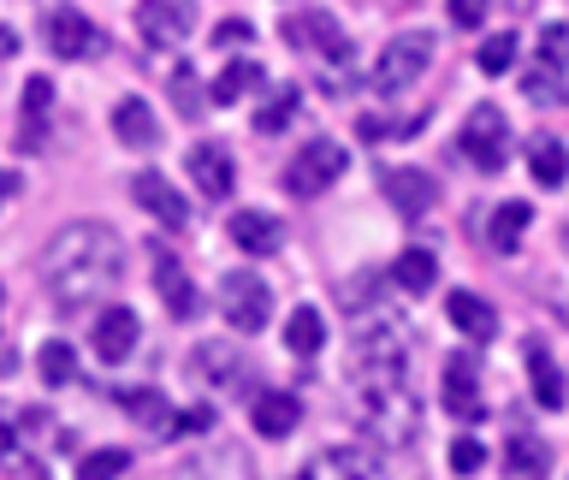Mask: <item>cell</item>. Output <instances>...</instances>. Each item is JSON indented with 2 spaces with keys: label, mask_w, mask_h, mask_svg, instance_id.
Here are the masks:
<instances>
[{
  "label": "cell",
  "mask_w": 569,
  "mask_h": 480,
  "mask_svg": "<svg viewBox=\"0 0 569 480\" xmlns=\"http://www.w3.org/2000/svg\"><path fill=\"white\" fill-rule=\"evenodd\" d=\"M350 380H356V416L380 444L403 451L421 433V398L409 386V327L398 314L368 320L350 356Z\"/></svg>",
  "instance_id": "6da1fadb"
},
{
  "label": "cell",
  "mask_w": 569,
  "mask_h": 480,
  "mask_svg": "<svg viewBox=\"0 0 569 480\" xmlns=\"http://www.w3.org/2000/svg\"><path fill=\"white\" fill-rule=\"evenodd\" d=\"M124 273V243L113 226H96V220H71L48 238L42 249V279L60 309H83L96 302L101 291H113Z\"/></svg>",
  "instance_id": "7a4b0ae2"
},
{
  "label": "cell",
  "mask_w": 569,
  "mask_h": 480,
  "mask_svg": "<svg viewBox=\"0 0 569 480\" xmlns=\"http://www.w3.org/2000/svg\"><path fill=\"white\" fill-rule=\"evenodd\" d=\"M427 60H433V36H427V30H403V36H391V42L380 48L368 83L380 89V96H403V89L427 71Z\"/></svg>",
  "instance_id": "3957f363"
},
{
  "label": "cell",
  "mask_w": 569,
  "mask_h": 480,
  "mask_svg": "<svg viewBox=\"0 0 569 480\" xmlns=\"http://www.w3.org/2000/svg\"><path fill=\"white\" fill-rule=\"evenodd\" d=\"M345 167H350V154L338 149V142L315 137V142H302V149L284 160V190L291 196H327L338 178H345Z\"/></svg>",
  "instance_id": "277c9868"
},
{
  "label": "cell",
  "mask_w": 569,
  "mask_h": 480,
  "mask_svg": "<svg viewBox=\"0 0 569 480\" xmlns=\"http://www.w3.org/2000/svg\"><path fill=\"white\" fill-rule=\"evenodd\" d=\"M457 149L469 154L475 172H505L510 167V124H505V113H498L492 101H480L475 113H469V124H462Z\"/></svg>",
  "instance_id": "5b68a950"
},
{
  "label": "cell",
  "mask_w": 569,
  "mask_h": 480,
  "mask_svg": "<svg viewBox=\"0 0 569 480\" xmlns=\"http://www.w3.org/2000/svg\"><path fill=\"white\" fill-rule=\"evenodd\" d=\"M279 36L291 48H302V53H315V60H332V66H345L350 60V36L332 24V12H320V7H302V12H291L279 24Z\"/></svg>",
  "instance_id": "8992f818"
},
{
  "label": "cell",
  "mask_w": 569,
  "mask_h": 480,
  "mask_svg": "<svg viewBox=\"0 0 569 480\" xmlns=\"http://www.w3.org/2000/svg\"><path fill=\"white\" fill-rule=\"evenodd\" d=\"M220 309H226V320L238 332H261L267 320H273V291H267V279H256V273H231L226 284H220Z\"/></svg>",
  "instance_id": "52a82bcc"
},
{
  "label": "cell",
  "mask_w": 569,
  "mask_h": 480,
  "mask_svg": "<svg viewBox=\"0 0 569 480\" xmlns=\"http://www.w3.org/2000/svg\"><path fill=\"white\" fill-rule=\"evenodd\" d=\"M137 30L154 48H178L196 30V0H137Z\"/></svg>",
  "instance_id": "ba28073f"
},
{
  "label": "cell",
  "mask_w": 569,
  "mask_h": 480,
  "mask_svg": "<svg viewBox=\"0 0 569 480\" xmlns=\"http://www.w3.org/2000/svg\"><path fill=\"white\" fill-rule=\"evenodd\" d=\"M42 36H48V53H60V60H89V53H101V30L89 24L78 7H53L42 18Z\"/></svg>",
  "instance_id": "9c48e42d"
},
{
  "label": "cell",
  "mask_w": 569,
  "mask_h": 480,
  "mask_svg": "<svg viewBox=\"0 0 569 480\" xmlns=\"http://www.w3.org/2000/svg\"><path fill=\"white\" fill-rule=\"evenodd\" d=\"M445 409H451L457 421H480V416H487V398H480L475 356H451V362H445Z\"/></svg>",
  "instance_id": "30bf717a"
},
{
  "label": "cell",
  "mask_w": 569,
  "mask_h": 480,
  "mask_svg": "<svg viewBox=\"0 0 569 480\" xmlns=\"http://www.w3.org/2000/svg\"><path fill=\"white\" fill-rule=\"evenodd\" d=\"M154 284H160V302H167V314L190 320L196 309H202V297H196V284L184 273V261L172 256V249H154Z\"/></svg>",
  "instance_id": "8fae6325"
},
{
  "label": "cell",
  "mask_w": 569,
  "mask_h": 480,
  "mask_svg": "<svg viewBox=\"0 0 569 480\" xmlns=\"http://www.w3.org/2000/svg\"><path fill=\"white\" fill-rule=\"evenodd\" d=\"M380 190L391 196V208H398L403 213V220H421V213L427 208H433V178H427L421 167H391L386 178H380Z\"/></svg>",
  "instance_id": "7c38bea8"
},
{
  "label": "cell",
  "mask_w": 569,
  "mask_h": 480,
  "mask_svg": "<svg viewBox=\"0 0 569 480\" xmlns=\"http://www.w3.org/2000/svg\"><path fill=\"white\" fill-rule=\"evenodd\" d=\"M190 184L202 190V196H231V184H238V167H231V154L220 149V142H196L190 149Z\"/></svg>",
  "instance_id": "4fadbf2b"
},
{
  "label": "cell",
  "mask_w": 569,
  "mask_h": 480,
  "mask_svg": "<svg viewBox=\"0 0 569 480\" xmlns=\"http://www.w3.org/2000/svg\"><path fill=\"white\" fill-rule=\"evenodd\" d=\"M131 196H137V208H149V213H154V220L167 226V231H178V226L190 220V202H184V196H178V190H172L160 172H137Z\"/></svg>",
  "instance_id": "5bb4252c"
},
{
  "label": "cell",
  "mask_w": 569,
  "mask_h": 480,
  "mask_svg": "<svg viewBox=\"0 0 569 480\" xmlns=\"http://www.w3.org/2000/svg\"><path fill=\"white\" fill-rule=\"evenodd\" d=\"M226 238L243 249V256H273V249L284 243V231H279V220L273 213H256V208H238L226 220Z\"/></svg>",
  "instance_id": "9a60e30c"
},
{
  "label": "cell",
  "mask_w": 569,
  "mask_h": 480,
  "mask_svg": "<svg viewBox=\"0 0 569 480\" xmlns=\"http://www.w3.org/2000/svg\"><path fill=\"white\" fill-rule=\"evenodd\" d=\"M302 480H386V474H380V462H373L362 444H338V451H320L315 469Z\"/></svg>",
  "instance_id": "2e32d148"
},
{
  "label": "cell",
  "mask_w": 569,
  "mask_h": 480,
  "mask_svg": "<svg viewBox=\"0 0 569 480\" xmlns=\"http://www.w3.org/2000/svg\"><path fill=\"white\" fill-rule=\"evenodd\" d=\"M445 314H451V327L462 338H475V344H487V338H498V309L487 297L475 291H451V302H445Z\"/></svg>",
  "instance_id": "e0dca14e"
},
{
  "label": "cell",
  "mask_w": 569,
  "mask_h": 480,
  "mask_svg": "<svg viewBox=\"0 0 569 480\" xmlns=\"http://www.w3.org/2000/svg\"><path fill=\"white\" fill-rule=\"evenodd\" d=\"M551 474V451L540 433H510L505 439V480H546Z\"/></svg>",
  "instance_id": "ac0fdd59"
},
{
  "label": "cell",
  "mask_w": 569,
  "mask_h": 480,
  "mask_svg": "<svg viewBox=\"0 0 569 480\" xmlns=\"http://www.w3.org/2000/svg\"><path fill=\"white\" fill-rule=\"evenodd\" d=\"M249 421H256L261 439H284L291 427L302 421V403L291 391H256V409H249Z\"/></svg>",
  "instance_id": "d6986e66"
},
{
  "label": "cell",
  "mask_w": 569,
  "mask_h": 480,
  "mask_svg": "<svg viewBox=\"0 0 569 480\" xmlns=\"http://www.w3.org/2000/svg\"><path fill=\"white\" fill-rule=\"evenodd\" d=\"M137 314L131 309H107L101 320H96V356L101 362H124V356L137 350Z\"/></svg>",
  "instance_id": "ffe728a7"
},
{
  "label": "cell",
  "mask_w": 569,
  "mask_h": 480,
  "mask_svg": "<svg viewBox=\"0 0 569 480\" xmlns=\"http://www.w3.org/2000/svg\"><path fill=\"white\" fill-rule=\"evenodd\" d=\"M391 284L409 291V297L433 291V284H439V256H433V249H403V256L391 261Z\"/></svg>",
  "instance_id": "44dd1931"
},
{
  "label": "cell",
  "mask_w": 569,
  "mask_h": 480,
  "mask_svg": "<svg viewBox=\"0 0 569 480\" xmlns=\"http://www.w3.org/2000/svg\"><path fill=\"white\" fill-rule=\"evenodd\" d=\"M196 373H202L208 386H220V391H238V380L249 373V362L231 344H202L196 350Z\"/></svg>",
  "instance_id": "7402d4cb"
},
{
  "label": "cell",
  "mask_w": 569,
  "mask_h": 480,
  "mask_svg": "<svg viewBox=\"0 0 569 480\" xmlns=\"http://www.w3.org/2000/svg\"><path fill=\"white\" fill-rule=\"evenodd\" d=\"M113 131H119V142H131V149H154L160 124H154V113H149V101L124 96V101L113 107Z\"/></svg>",
  "instance_id": "603a6c76"
},
{
  "label": "cell",
  "mask_w": 569,
  "mask_h": 480,
  "mask_svg": "<svg viewBox=\"0 0 569 480\" xmlns=\"http://www.w3.org/2000/svg\"><path fill=\"white\" fill-rule=\"evenodd\" d=\"M528 226H533V208L528 202H505L492 213V226H487V243L498 249V256H516L522 238H528Z\"/></svg>",
  "instance_id": "cb8c5ba5"
},
{
  "label": "cell",
  "mask_w": 569,
  "mask_h": 480,
  "mask_svg": "<svg viewBox=\"0 0 569 480\" xmlns=\"http://www.w3.org/2000/svg\"><path fill=\"white\" fill-rule=\"evenodd\" d=\"M528 373H533V403H540V409H563V403H569L563 373H558V362L546 356V344H528Z\"/></svg>",
  "instance_id": "d4e9b609"
},
{
  "label": "cell",
  "mask_w": 569,
  "mask_h": 480,
  "mask_svg": "<svg viewBox=\"0 0 569 480\" xmlns=\"http://www.w3.org/2000/svg\"><path fill=\"white\" fill-rule=\"evenodd\" d=\"M249 89H261V66L256 60H226L220 78H213V89H208V101L213 107H231V101H243Z\"/></svg>",
  "instance_id": "484cf974"
},
{
  "label": "cell",
  "mask_w": 569,
  "mask_h": 480,
  "mask_svg": "<svg viewBox=\"0 0 569 480\" xmlns=\"http://www.w3.org/2000/svg\"><path fill=\"white\" fill-rule=\"evenodd\" d=\"M528 172L540 178L546 190L563 184V178H569V149H563L558 137H533V142H528Z\"/></svg>",
  "instance_id": "4316f807"
},
{
  "label": "cell",
  "mask_w": 569,
  "mask_h": 480,
  "mask_svg": "<svg viewBox=\"0 0 569 480\" xmlns=\"http://www.w3.org/2000/svg\"><path fill=\"white\" fill-rule=\"evenodd\" d=\"M119 403L131 409V416L142 421V427H154L160 439H172V409H167V398H160V391H119Z\"/></svg>",
  "instance_id": "83f0119b"
},
{
  "label": "cell",
  "mask_w": 569,
  "mask_h": 480,
  "mask_svg": "<svg viewBox=\"0 0 569 480\" xmlns=\"http://www.w3.org/2000/svg\"><path fill=\"white\" fill-rule=\"evenodd\" d=\"M36 373H42V386H53V391L78 380V356H71V344H66V338H48V344H42V356H36Z\"/></svg>",
  "instance_id": "f1b7e54d"
},
{
  "label": "cell",
  "mask_w": 569,
  "mask_h": 480,
  "mask_svg": "<svg viewBox=\"0 0 569 480\" xmlns=\"http://www.w3.org/2000/svg\"><path fill=\"white\" fill-rule=\"evenodd\" d=\"M284 344H291L297 356H315L320 344H327V320H320V309H291V320H284Z\"/></svg>",
  "instance_id": "f546056e"
},
{
  "label": "cell",
  "mask_w": 569,
  "mask_h": 480,
  "mask_svg": "<svg viewBox=\"0 0 569 480\" xmlns=\"http://www.w3.org/2000/svg\"><path fill=\"white\" fill-rule=\"evenodd\" d=\"M297 119V89H273V96H267L261 107H256V131H284V124Z\"/></svg>",
  "instance_id": "4dcf8cb0"
},
{
  "label": "cell",
  "mask_w": 569,
  "mask_h": 480,
  "mask_svg": "<svg viewBox=\"0 0 569 480\" xmlns=\"http://www.w3.org/2000/svg\"><path fill=\"white\" fill-rule=\"evenodd\" d=\"M48 107H53V83H48V78H30V83H24V142L42 137Z\"/></svg>",
  "instance_id": "1f68e13d"
},
{
  "label": "cell",
  "mask_w": 569,
  "mask_h": 480,
  "mask_svg": "<svg viewBox=\"0 0 569 480\" xmlns=\"http://www.w3.org/2000/svg\"><path fill=\"white\" fill-rule=\"evenodd\" d=\"M131 469V451H119V444H107V451H89L78 462V480H119Z\"/></svg>",
  "instance_id": "d6a6232c"
},
{
  "label": "cell",
  "mask_w": 569,
  "mask_h": 480,
  "mask_svg": "<svg viewBox=\"0 0 569 480\" xmlns=\"http://www.w3.org/2000/svg\"><path fill=\"white\" fill-rule=\"evenodd\" d=\"M480 71H487V78H505V71L516 66V36L510 30H498V36H487V42H480Z\"/></svg>",
  "instance_id": "836d02e7"
},
{
  "label": "cell",
  "mask_w": 569,
  "mask_h": 480,
  "mask_svg": "<svg viewBox=\"0 0 569 480\" xmlns=\"http://www.w3.org/2000/svg\"><path fill=\"white\" fill-rule=\"evenodd\" d=\"M540 60L551 71H569V24H546L540 30Z\"/></svg>",
  "instance_id": "e575fe53"
},
{
  "label": "cell",
  "mask_w": 569,
  "mask_h": 480,
  "mask_svg": "<svg viewBox=\"0 0 569 480\" xmlns=\"http://www.w3.org/2000/svg\"><path fill=\"white\" fill-rule=\"evenodd\" d=\"M451 469H457V474H480V469H487V444L469 439V433L451 439Z\"/></svg>",
  "instance_id": "d590c367"
},
{
  "label": "cell",
  "mask_w": 569,
  "mask_h": 480,
  "mask_svg": "<svg viewBox=\"0 0 569 480\" xmlns=\"http://www.w3.org/2000/svg\"><path fill=\"white\" fill-rule=\"evenodd\" d=\"M172 96H178V113H184V119H202L208 113V101H202V89H196L190 71H172Z\"/></svg>",
  "instance_id": "8d00e7d4"
},
{
  "label": "cell",
  "mask_w": 569,
  "mask_h": 480,
  "mask_svg": "<svg viewBox=\"0 0 569 480\" xmlns=\"http://www.w3.org/2000/svg\"><path fill=\"white\" fill-rule=\"evenodd\" d=\"M213 427V409L208 403H196V409H178V421H172V439H184V433H208Z\"/></svg>",
  "instance_id": "74e56055"
},
{
  "label": "cell",
  "mask_w": 569,
  "mask_h": 480,
  "mask_svg": "<svg viewBox=\"0 0 569 480\" xmlns=\"http://www.w3.org/2000/svg\"><path fill=\"white\" fill-rule=\"evenodd\" d=\"M487 7H492V0H451V24L457 30H475L480 18H487Z\"/></svg>",
  "instance_id": "f35d334b"
},
{
  "label": "cell",
  "mask_w": 569,
  "mask_h": 480,
  "mask_svg": "<svg viewBox=\"0 0 569 480\" xmlns=\"http://www.w3.org/2000/svg\"><path fill=\"white\" fill-rule=\"evenodd\" d=\"M249 36H256V24H249V18H226V24L213 30V42H220V48H243Z\"/></svg>",
  "instance_id": "ab89813d"
},
{
  "label": "cell",
  "mask_w": 569,
  "mask_h": 480,
  "mask_svg": "<svg viewBox=\"0 0 569 480\" xmlns=\"http://www.w3.org/2000/svg\"><path fill=\"white\" fill-rule=\"evenodd\" d=\"M528 96H551V66H540V71H528Z\"/></svg>",
  "instance_id": "60d3db41"
},
{
  "label": "cell",
  "mask_w": 569,
  "mask_h": 480,
  "mask_svg": "<svg viewBox=\"0 0 569 480\" xmlns=\"http://www.w3.org/2000/svg\"><path fill=\"white\" fill-rule=\"evenodd\" d=\"M12 53H18V30L0 24V60H12Z\"/></svg>",
  "instance_id": "b9f144b4"
},
{
  "label": "cell",
  "mask_w": 569,
  "mask_h": 480,
  "mask_svg": "<svg viewBox=\"0 0 569 480\" xmlns=\"http://www.w3.org/2000/svg\"><path fill=\"white\" fill-rule=\"evenodd\" d=\"M7 457H12V427L0 421V462H7Z\"/></svg>",
  "instance_id": "7bdbcfd3"
},
{
  "label": "cell",
  "mask_w": 569,
  "mask_h": 480,
  "mask_svg": "<svg viewBox=\"0 0 569 480\" xmlns=\"http://www.w3.org/2000/svg\"><path fill=\"white\" fill-rule=\"evenodd\" d=\"M12 190H18V178H12V172H0V202H7Z\"/></svg>",
  "instance_id": "ee69618b"
},
{
  "label": "cell",
  "mask_w": 569,
  "mask_h": 480,
  "mask_svg": "<svg viewBox=\"0 0 569 480\" xmlns=\"http://www.w3.org/2000/svg\"><path fill=\"white\" fill-rule=\"evenodd\" d=\"M0 309H7V291H0Z\"/></svg>",
  "instance_id": "f6af8a7d"
},
{
  "label": "cell",
  "mask_w": 569,
  "mask_h": 480,
  "mask_svg": "<svg viewBox=\"0 0 569 480\" xmlns=\"http://www.w3.org/2000/svg\"><path fill=\"white\" fill-rule=\"evenodd\" d=\"M297 480H302V474H297Z\"/></svg>",
  "instance_id": "bcb514c9"
}]
</instances>
